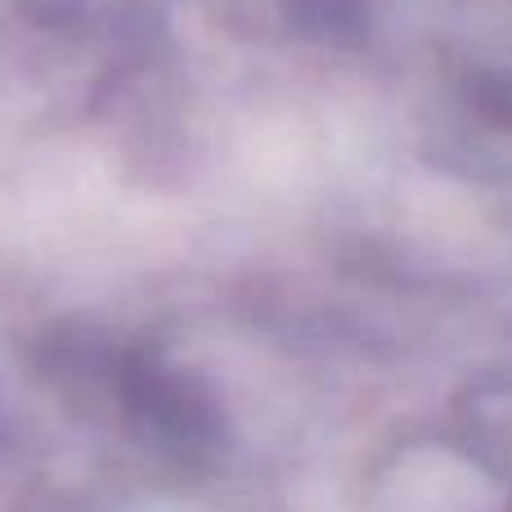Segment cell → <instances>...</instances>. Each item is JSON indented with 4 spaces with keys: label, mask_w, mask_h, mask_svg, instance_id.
<instances>
[{
    "label": "cell",
    "mask_w": 512,
    "mask_h": 512,
    "mask_svg": "<svg viewBox=\"0 0 512 512\" xmlns=\"http://www.w3.org/2000/svg\"><path fill=\"white\" fill-rule=\"evenodd\" d=\"M369 512H512V459L481 436H409L378 459Z\"/></svg>",
    "instance_id": "1"
}]
</instances>
